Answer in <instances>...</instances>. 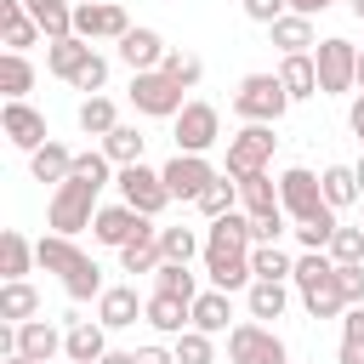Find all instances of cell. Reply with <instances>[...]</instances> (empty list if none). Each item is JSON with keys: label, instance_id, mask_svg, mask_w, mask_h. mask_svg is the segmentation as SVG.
Here are the masks:
<instances>
[{"label": "cell", "instance_id": "cell-38", "mask_svg": "<svg viewBox=\"0 0 364 364\" xmlns=\"http://www.w3.org/2000/svg\"><path fill=\"white\" fill-rule=\"evenodd\" d=\"M199 250H205V239L193 228H159V256L165 262H193Z\"/></svg>", "mask_w": 364, "mask_h": 364}, {"label": "cell", "instance_id": "cell-12", "mask_svg": "<svg viewBox=\"0 0 364 364\" xmlns=\"http://www.w3.org/2000/svg\"><path fill=\"white\" fill-rule=\"evenodd\" d=\"M222 142V114L210 102H188L176 114V154H210Z\"/></svg>", "mask_w": 364, "mask_h": 364}, {"label": "cell", "instance_id": "cell-13", "mask_svg": "<svg viewBox=\"0 0 364 364\" xmlns=\"http://www.w3.org/2000/svg\"><path fill=\"white\" fill-rule=\"evenodd\" d=\"M159 176H165V188H171V199H182V205H193L222 171L205 159V154H176L171 165H159Z\"/></svg>", "mask_w": 364, "mask_h": 364}, {"label": "cell", "instance_id": "cell-35", "mask_svg": "<svg viewBox=\"0 0 364 364\" xmlns=\"http://www.w3.org/2000/svg\"><path fill=\"white\" fill-rule=\"evenodd\" d=\"M193 205H199V216H210V222H216V216H228V210H239V176H216Z\"/></svg>", "mask_w": 364, "mask_h": 364}, {"label": "cell", "instance_id": "cell-23", "mask_svg": "<svg viewBox=\"0 0 364 364\" xmlns=\"http://www.w3.org/2000/svg\"><path fill=\"white\" fill-rule=\"evenodd\" d=\"M228 318H233L228 290H216V284H210V290H199V296H193V330H205V336H228V330H233Z\"/></svg>", "mask_w": 364, "mask_h": 364}, {"label": "cell", "instance_id": "cell-47", "mask_svg": "<svg viewBox=\"0 0 364 364\" xmlns=\"http://www.w3.org/2000/svg\"><path fill=\"white\" fill-rule=\"evenodd\" d=\"M250 239H256V245H279V239H284V205L250 216Z\"/></svg>", "mask_w": 364, "mask_h": 364}, {"label": "cell", "instance_id": "cell-52", "mask_svg": "<svg viewBox=\"0 0 364 364\" xmlns=\"http://www.w3.org/2000/svg\"><path fill=\"white\" fill-rule=\"evenodd\" d=\"M336 0H290V11H301V17H318V11H330Z\"/></svg>", "mask_w": 364, "mask_h": 364}, {"label": "cell", "instance_id": "cell-16", "mask_svg": "<svg viewBox=\"0 0 364 364\" xmlns=\"http://www.w3.org/2000/svg\"><path fill=\"white\" fill-rule=\"evenodd\" d=\"M142 318H148L159 336H182V330H193V301L154 290V296H148V307H142Z\"/></svg>", "mask_w": 364, "mask_h": 364}, {"label": "cell", "instance_id": "cell-48", "mask_svg": "<svg viewBox=\"0 0 364 364\" xmlns=\"http://www.w3.org/2000/svg\"><path fill=\"white\" fill-rule=\"evenodd\" d=\"M341 273V296H347V307H358L364 301V262H347V267H336Z\"/></svg>", "mask_w": 364, "mask_h": 364}, {"label": "cell", "instance_id": "cell-44", "mask_svg": "<svg viewBox=\"0 0 364 364\" xmlns=\"http://www.w3.org/2000/svg\"><path fill=\"white\" fill-rule=\"evenodd\" d=\"M68 85H74V91H85V97H97V91L108 85V57H97V51H91V57L80 63V74H74Z\"/></svg>", "mask_w": 364, "mask_h": 364}, {"label": "cell", "instance_id": "cell-33", "mask_svg": "<svg viewBox=\"0 0 364 364\" xmlns=\"http://www.w3.org/2000/svg\"><path fill=\"white\" fill-rule=\"evenodd\" d=\"M318 182H324V199H330V210H347L353 199H364V193H358V176H353V165H324V171H318Z\"/></svg>", "mask_w": 364, "mask_h": 364}, {"label": "cell", "instance_id": "cell-26", "mask_svg": "<svg viewBox=\"0 0 364 364\" xmlns=\"http://www.w3.org/2000/svg\"><path fill=\"white\" fill-rule=\"evenodd\" d=\"M28 171H34V182H51V188H57V182L74 176V154H68L63 142H46V148L28 154Z\"/></svg>", "mask_w": 364, "mask_h": 364}, {"label": "cell", "instance_id": "cell-27", "mask_svg": "<svg viewBox=\"0 0 364 364\" xmlns=\"http://www.w3.org/2000/svg\"><path fill=\"white\" fill-rule=\"evenodd\" d=\"M0 318L23 324V318H40V290L28 279H6L0 284Z\"/></svg>", "mask_w": 364, "mask_h": 364}, {"label": "cell", "instance_id": "cell-19", "mask_svg": "<svg viewBox=\"0 0 364 364\" xmlns=\"http://www.w3.org/2000/svg\"><path fill=\"white\" fill-rule=\"evenodd\" d=\"M142 307H148V301H136L131 284H108V290L97 296V318H102L108 330H131V324L142 318Z\"/></svg>", "mask_w": 364, "mask_h": 364}, {"label": "cell", "instance_id": "cell-30", "mask_svg": "<svg viewBox=\"0 0 364 364\" xmlns=\"http://www.w3.org/2000/svg\"><path fill=\"white\" fill-rule=\"evenodd\" d=\"M28 267H40L34 245H28L17 228H6V233H0V273H6V279H28Z\"/></svg>", "mask_w": 364, "mask_h": 364}, {"label": "cell", "instance_id": "cell-4", "mask_svg": "<svg viewBox=\"0 0 364 364\" xmlns=\"http://www.w3.org/2000/svg\"><path fill=\"white\" fill-rule=\"evenodd\" d=\"M284 108H290V91L279 85V74H245L233 91V114L245 125H279Z\"/></svg>", "mask_w": 364, "mask_h": 364}, {"label": "cell", "instance_id": "cell-1", "mask_svg": "<svg viewBox=\"0 0 364 364\" xmlns=\"http://www.w3.org/2000/svg\"><path fill=\"white\" fill-rule=\"evenodd\" d=\"M34 256H40V267H46V273H57V279H63V290H68L74 301H97V296L108 290V284H102V267H97V262H91L68 233H46V239L34 245Z\"/></svg>", "mask_w": 364, "mask_h": 364}, {"label": "cell", "instance_id": "cell-43", "mask_svg": "<svg viewBox=\"0 0 364 364\" xmlns=\"http://www.w3.org/2000/svg\"><path fill=\"white\" fill-rule=\"evenodd\" d=\"M330 262H336V267L364 262V228H336V239H330Z\"/></svg>", "mask_w": 364, "mask_h": 364}, {"label": "cell", "instance_id": "cell-7", "mask_svg": "<svg viewBox=\"0 0 364 364\" xmlns=\"http://www.w3.org/2000/svg\"><path fill=\"white\" fill-rule=\"evenodd\" d=\"M228 364H290V353H284V341H279L273 324L245 318V324L228 330Z\"/></svg>", "mask_w": 364, "mask_h": 364}, {"label": "cell", "instance_id": "cell-46", "mask_svg": "<svg viewBox=\"0 0 364 364\" xmlns=\"http://www.w3.org/2000/svg\"><path fill=\"white\" fill-rule=\"evenodd\" d=\"M114 171H119V165H114L102 148H97V154H74V176H91V182H102V188H108V176H114Z\"/></svg>", "mask_w": 364, "mask_h": 364}, {"label": "cell", "instance_id": "cell-45", "mask_svg": "<svg viewBox=\"0 0 364 364\" xmlns=\"http://www.w3.org/2000/svg\"><path fill=\"white\" fill-rule=\"evenodd\" d=\"M216 353H210V336L205 330H182L176 336V364H210Z\"/></svg>", "mask_w": 364, "mask_h": 364}, {"label": "cell", "instance_id": "cell-41", "mask_svg": "<svg viewBox=\"0 0 364 364\" xmlns=\"http://www.w3.org/2000/svg\"><path fill=\"white\" fill-rule=\"evenodd\" d=\"M336 228H341V222H336V210H324V216H313V222H296L290 233L301 239V250H330Z\"/></svg>", "mask_w": 364, "mask_h": 364}, {"label": "cell", "instance_id": "cell-56", "mask_svg": "<svg viewBox=\"0 0 364 364\" xmlns=\"http://www.w3.org/2000/svg\"><path fill=\"white\" fill-rule=\"evenodd\" d=\"M358 91H364V51H358Z\"/></svg>", "mask_w": 364, "mask_h": 364}, {"label": "cell", "instance_id": "cell-34", "mask_svg": "<svg viewBox=\"0 0 364 364\" xmlns=\"http://www.w3.org/2000/svg\"><path fill=\"white\" fill-rule=\"evenodd\" d=\"M142 148H148V136H142L136 125H114V131L102 136V154H108L114 165H136V159H142Z\"/></svg>", "mask_w": 364, "mask_h": 364}, {"label": "cell", "instance_id": "cell-15", "mask_svg": "<svg viewBox=\"0 0 364 364\" xmlns=\"http://www.w3.org/2000/svg\"><path fill=\"white\" fill-rule=\"evenodd\" d=\"M0 131H6V142H11V148H23V154H34V148H46V142H51L46 114H40V108H28V102H6V108H0Z\"/></svg>", "mask_w": 364, "mask_h": 364}, {"label": "cell", "instance_id": "cell-36", "mask_svg": "<svg viewBox=\"0 0 364 364\" xmlns=\"http://www.w3.org/2000/svg\"><path fill=\"white\" fill-rule=\"evenodd\" d=\"M154 290L193 301V296H199V279H193V267H188V262H159V273H154Z\"/></svg>", "mask_w": 364, "mask_h": 364}, {"label": "cell", "instance_id": "cell-28", "mask_svg": "<svg viewBox=\"0 0 364 364\" xmlns=\"http://www.w3.org/2000/svg\"><path fill=\"white\" fill-rule=\"evenodd\" d=\"M23 6H28V17L46 28V40L74 34V6H80V0H23Z\"/></svg>", "mask_w": 364, "mask_h": 364}, {"label": "cell", "instance_id": "cell-21", "mask_svg": "<svg viewBox=\"0 0 364 364\" xmlns=\"http://www.w3.org/2000/svg\"><path fill=\"white\" fill-rule=\"evenodd\" d=\"M40 34H46V28L28 17L23 0H0V40H6V51H28Z\"/></svg>", "mask_w": 364, "mask_h": 364}, {"label": "cell", "instance_id": "cell-49", "mask_svg": "<svg viewBox=\"0 0 364 364\" xmlns=\"http://www.w3.org/2000/svg\"><path fill=\"white\" fill-rule=\"evenodd\" d=\"M239 6H245L250 23H279V17L290 11V0H239Z\"/></svg>", "mask_w": 364, "mask_h": 364}, {"label": "cell", "instance_id": "cell-20", "mask_svg": "<svg viewBox=\"0 0 364 364\" xmlns=\"http://www.w3.org/2000/svg\"><path fill=\"white\" fill-rule=\"evenodd\" d=\"M63 336H68V330H57L51 318H23V324H17V353H28V358H46V364H51V358L63 353Z\"/></svg>", "mask_w": 364, "mask_h": 364}, {"label": "cell", "instance_id": "cell-53", "mask_svg": "<svg viewBox=\"0 0 364 364\" xmlns=\"http://www.w3.org/2000/svg\"><path fill=\"white\" fill-rule=\"evenodd\" d=\"M97 364H136V353H119V347H108V353H102Z\"/></svg>", "mask_w": 364, "mask_h": 364}, {"label": "cell", "instance_id": "cell-57", "mask_svg": "<svg viewBox=\"0 0 364 364\" xmlns=\"http://www.w3.org/2000/svg\"><path fill=\"white\" fill-rule=\"evenodd\" d=\"M358 228H364V222H358Z\"/></svg>", "mask_w": 364, "mask_h": 364}, {"label": "cell", "instance_id": "cell-22", "mask_svg": "<svg viewBox=\"0 0 364 364\" xmlns=\"http://www.w3.org/2000/svg\"><path fill=\"white\" fill-rule=\"evenodd\" d=\"M279 85L290 91V102H307V97H318V63H313V51H296V57H284V63H279Z\"/></svg>", "mask_w": 364, "mask_h": 364}, {"label": "cell", "instance_id": "cell-10", "mask_svg": "<svg viewBox=\"0 0 364 364\" xmlns=\"http://www.w3.org/2000/svg\"><path fill=\"white\" fill-rule=\"evenodd\" d=\"M114 182H119V199H125L131 210H142V216H159V210L171 205L165 176H159V171H148L142 159H136V165H119V176H114Z\"/></svg>", "mask_w": 364, "mask_h": 364}, {"label": "cell", "instance_id": "cell-3", "mask_svg": "<svg viewBox=\"0 0 364 364\" xmlns=\"http://www.w3.org/2000/svg\"><path fill=\"white\" fill-rule=\"evenodd\" d=\"M97 193H102V182H91V176H68V182H57V193H51V205H46V222H51V233H85L91 222H97Z\"/></svg>", "mask_w": 364, "mask_h": 364}, {"label": "cell", "instance_id": "cell-42", "mask_svg": "<svg viewBox=\"0 0 364 364\" xmlns=\"http://www.w3.org/2000/svg\"><path fill=\"white\" fill-rule=\"evenodd\" d=\"M159 68H165L176 85H188V91H193V85H199V74H205V63H199L193 51H165V63H159Z\"/></svg>", "mask_w": 364, "mask_h": 364}, {"label": "cell", "instance_id": "cell-32", "mask_svg": "<svg viewBox=\"0 0 364 364\" xmlns=\"http://www.w3.org/2000/svg\"><path fill=\"white\" fill-rule=\"evenodd\" d=\"M284 301H290L284 279H256V284L245 290V307H250V318H279V313H284Z\"/></svg>", "mask_w": 364, "mask_h": 364}, {"label": "cell", "instance_id": "cell-9", "mask_svg": "<svg viewBox=\"0 0 364 364\" xmlns=\"http://www.w3.org/2000/svg\"><path fill=\"white\" fill-rule=\"evenodd\" d=\"M142 233H159V222H154V216H142V210H131L125 199H119V205H97V222H91V239H97V245L125 250V245H131V239H142Z\"/></svg>", "mask_w": 364, "mask_h": 364}, {"label": "cell", "instance_id": "cell-55", "mask_svg": "<svg viewBox=\"0 0 364 364\" xmlns=\"http://www.w3.org/2000/svg\"><path fill=\"white\" fill-rule=\"evenodd\" d=\"M353 176H358V193H364V159H358V165H353Z\"/></svg>", "mask_w": 364, "mask_h": 364}, {"label": "cell", "instance_id": "cell-39", "mask_svg": "<svg viewBox=\"0 0 364 364\" xmlns=\"http://www.w3.org/2000/svg\"><path fill=\"white\" fill-rule=\"evenodd\" d=\"M341 364H364V301L341 313Z\"/></svg>", "mask_w": 364, "mask_h": 364}, {"label": "cell", "instance_id": "cell-29", "mask_svg": "<svg viewBox=\"0 0 364 364\" xmlns=\"http://www.w3.org/2000/svg\"><path fill=\"white\" fill-rule=\"evenodd\" d=\"M239 210H250V216H262V210H279V182H273L267 171H250V176H239Z\"/></svg>", "mask_w": 364, "mask_h": 364}, {"label": "cell", "instance_id": "cell-51", "mask_svg": "<svg viewBox=\"0 0 364 364\" xmlns=\"http://www.w3.org/2000/svg\"><path fill=\"white\" fill-rule=\"evenodd\" d=\"M347 125H353V136H358V148H364V91L353 97V108H347Z\"/></svg>", "mask_w": 364, "mask_h": 364}, {"label": "cell", "instance_id": "cell-6", "mask_svg": "<svg viewBox=\"0 0 364 364\" xmlns=\"http://www.w3.org/2000/svg\"><path fill=\"white\" fill-rule=\"evenodd\" d=\"M313 63H318V97H341V91L358 85V46L353 40H341V34L318 40Z\"/></svg>", "mask_w": 364, "mask_h": 364}, {"label": "cell", "instance_id": "cell-50", "mask_svg": "<svg viewBox=\"0 0 364 364\" xmlns=\"http://www.w3.org/2000/svg\"><path fill=\"white\" fill-rule=\"evenodd\" d=\"M136 364H176V347H136Z\"/></svg>", "mask_w": 364, "mask_h": 364}, {"label": "cell", "instance_id": "cell-8", "mask_svg": "<svg viewBox=\"0 0 364 364\" xmlns=\"http://www.w3.org/2000/svg\"><path fill=\"white\" fill-rule=\"evenodd\" d=\"M279 205H284V216H290V222H313V216H324V210H330L324 182H318L307 165H290V171L279 176Z\"/></svg>", "mask_w": 364, "mask_h": 364}, {"label": "cell", "instance_id": "cell-24", "mask_svg": "<svg viewBox=\"0 0 364 364\" xmlns=\"http://www.w3.org/2000/svg\"><path fill=\"white\" fill-rule=\"evenodd\" d=\"M267 34H273V46L284 51V57H296V51H313L318 40H313V17H301V11H284L279 23H267Z\"/></svg>", "mask_w": 364, "mask_h": 364}, {"label": "cell", "instance_id": "cell-25", "mask_svg": "<svg viewBox=\"0 0 364 364\" xmlns=\"http://www.w3.org/2000/svg\"><path fill=\"white\" fill-rule=\"evenodd\" d=\"M85 57H91V40H80V34H63V40H46V68H51L57 80H74Z\"/></svg>", "mask_w": 364, "mask_h": 364}, {"label": "cell", "instance_id": "cell-40", "mask_svg": "<svg viewBox=\"0 0 364 364\" xmlns=\"http://www.w3.org/2000/svg\"><path fill=\"white\" fill-rule=\"evenodd\" d=\"M250 273H256V279H290L296 262H290L279 245H250Z\"/></svg>", "mask_w": 364, "mask_h": 364}, {"label": "cell", "instance_id": "cell-14", "mask_svg": "<svg viewBox=\"0 0 364 364\" xmlns=\"http://www.w3.org/2000/svg\"><path fill=\"white\" fill-rule=\"evenodd\" d=\"M125 28H131V17H125L119 0H80L74 6V34L80 40H119Z\"/></svg>", "mask_w": 364, "mask_h": 364}, {"label": "cell", "instance_id": "cell-37", "mask_svg": "<svg viewBox=\"0 0 364 364\" xmlns=\"http://www.w3.org/2000/svg\"><path fill=\"white\" fill-rule=\"evenodd\" d=\"M114 125H119V114H114V102H108L102 91L80 102V131H85V136H108Z\"/></svg>", "mask_w": 364, "mask_h": 364}, {"label": "cell", "instance_id": "cell-31", "mask_svg": "<svg viewBox=\"0 0 364 364\" xmlns=\"http://www.w3.org/2000/svg\"><path fill=\"white\" fill-rule=\"evenodd\" d=\"M0 91H6V102H23L34 91V63L23 51H6L0 57Z\"/></svg>", "mask_w": 364, "mask_h": 364}, {"label": "cell", "instance_id": "cell-17", "mask_svg": "<svg viewBox=\"0 0 364 364\" xmlns=\"http://www.w3.org/2000/svg\"><path fill=\"white\" fill-rule=\"evenodd\" d=\"M63 353H68L74 364H97V358L108 353V324H102V318H74L68 336H63Z\"/></svg>", "mask_w": 364, "mask_h": 364}, {"label": "cell", "instance_id": "cell-54", "mask_svg": "<svg viewBox=\"0 0 364 364\" xmlns=\"http://www.w3.org/2000/svg\"><path fill=\"white\" fill-rule=\"evenodd\" d=\"M6 364H46V358H28V353H6Z\"/></svg>", "mask_w": 364, "mask_h": 364}, {"label": "cell", "instance_id": "cell-5", "mask_svg": "<svg viewBox=\"0 0 364 364\" xmlns=\"http://www.w3.org/2000/svg\"><path fill=\"white\" fill-rule=\"evenodd\" d=\"M182 91H188V85H176L165 68H142V74H131V108L148 114V119H176V114L188 108Z\"/></svg>", "mask_w": 364, "mask_h": 364}, {"label": "cell", "instance_id": "cell-18", "mask_svg": "<svg viewBox=\"0 0 364 364\" xmlns=\"http://www.w3.org/2000/svg\"><path fill=\"white\" fill-rule=\"evenodd\" d=\"M165 51H171V46H165L154 28H125V34H119V57H125V68H131V74L159 68V63H165Z\"/></svg>", "mask_w": 364, "mask_h": 364}, {"label": "cell", "instance_id": "cell-2", "mask_svg": "<svg viewBox=\"0 0 364 364\" xmlns=\"http://www.w3.org/2000/svg\"><path fill=\"white\" fill-rule=\"evenodd\" d=\"M296 290H301V307L313 313V318H341L347 313V296H341V273H336V262H330V250H307V256H296Z\"/></svg>", "mask_w": 364, "mask_h": 364}, {"label": "cell", "instance_id": "cell-11", "mask_svg": "<svg viewBox=\"0 0 364 364\" xmlns=\"http://www.w3.org/2000/svg\"><path fill=\"white\" fill-rule=\"evenodd\" d=\"M273 148H279L273 125H245V131H233V136H228V176H250V171H267Z\"/></svg>", "mask_w": 364, "mask_h": 364}]
</instances>
